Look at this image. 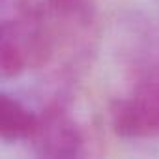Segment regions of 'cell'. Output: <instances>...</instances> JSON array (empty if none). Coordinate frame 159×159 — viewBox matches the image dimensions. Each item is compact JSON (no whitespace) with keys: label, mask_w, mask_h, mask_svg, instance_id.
Here are the masks:
<instances>
[{"label":"cell","mask_w":159,"mask_h":159,"mask_svg":"<svg viewBox=\"0 0 159 159\" xmlns=\"http://www.w3.org/2000/svg\"><path fill=\"white\" fill-rule=\"evenodd\" d=\"M111 124L122 139H159V62L142 69L127 94L112 103Z\"/></svg>","instance_id":"6da1fadb"},{"label":"cell","mask_w":159,"mask_h":159,"mask_svg":"<svg viewBox=\"0 0 159 159\" xmlns=\"http://www.w3.org/2000/svg\"><path fill=\"white\" fill-rule=\"evenodd\" d=\"M28 144L39 157L67 159L84 153L83 129L62 105H51L38 112V124Z\"/></svg>","instance_id":"7a4b0ae2"},{"label":"cell","mask_w":159,"mask_h":159,"mask_svg":"<svg viewBox=\"0 0 159 159\" xmlns=\"http://www.w3.org/2000/svg\"><path fill=\"white\" fill-rule=\"evenodd\" d=\"M38 124V111L13 94L0 92V140L28 142Z\"/></svg>","instance_id":"3957f363"},{"label":"cell","mask_w":159,"mask_h":159,"mask_svg":"<svg viewBox=\"0 0 159 159\" xmlns=\"http://www.w3.org/2000/svg\"><path fill=\"white\" fill-rule=\"evenodd\" d=\"M64 6H88V0H54Z\"/></svg>","instance_id":"277c9868"}]
</instances>
